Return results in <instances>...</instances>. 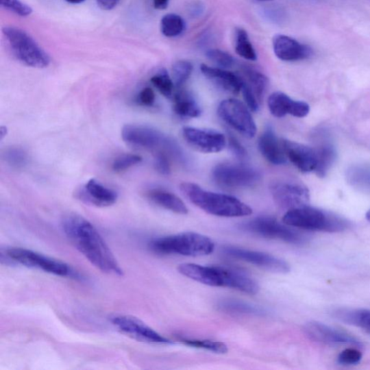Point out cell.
I'll return each mask as SVG.
<instances>
[{"label":"cell","instance_id":"cell-3","mask_svg":"<svg viewBox=\"0 0 370 370\" xmlns=\"http://www.w3.org/2000/svg\"><path fill=\"white\" fill-rule=\"evenodd\" d=\"M180 190L192 204L211 215L243 217L253 214L252 208L237 198L205 190L195 183H182Z\"/></svg>","mask_w":370,"mask_h":370},{"label":"cell","instance_id":"cell-41","mask_svg":"<svg viewBox=\"0 0 370 370\" xmlns=\"http://www.w3.org/2000/svg\"><path fill=\"white\" fill-rule=\"evenodd\" d=\"M242 92L245 101L249 110L257 112L259 110L260 101L255 92L245 83L243 82Z\"/></svg>","mask_w":370,"mask_h":370},{"label":"cell","instance_id":"cell-9","mask_svg":"<svg viewBox=\"0 0 370 370\" xmlns=\"http://www.w3.org/2000/svg\"><path fill=\"white\" fill-rule=\"evenodd\" d=\"M249 110L242 101L230 99L220 103L218 114L224 122L238 133L245 138H253L256 135L257 127Z\"/></svg>","mask_w":370,"mask_h":370},{"label":"cell","instance_id":"cell-30","mask_svg":"<svg viewBox=\"0 0 370 370\" xmlns=\"http://www.w3.org/2000/svg\"><path fill=\"white\" fill-rule=\"evenodd\" d=\"M151 82L164 97L169 99L173 97L175 86L166 69H162L154 75L151 78Z\"/></svg>","mask_w":370,"mask_h":370},{"label":"cell","instance_id":"cell-35","mask_svg":"<svg viewBox=\"0 0 370 370\" xmlns=\"http://www.w3.org/2000/svg\"><path fill=\"white\" fill-rule=\"evenodd\" d=\"M206 57L223 69H228L234 64L233 57L229 53L217 49L206 51Z\"/></svg>","mask_w":370,"mask_h":370},{"label":"cell","instance_id":"cell-8","mask_svg":"<svg viewBox=\"0 0 370 370\" xmlns=\"http://www.w3.org/2000/svg\"><path fill=\"white\" fill-rule=\"evenodd\" d=\"M6 254L10 260L25 267L41 270L62 277H71L74 275V271L67 263L31 249L10 247L6 250Z\"/></svg>","mask_w":370,"mask_h":370},{"label":"cell","instance_id":"cell-31","mask_svg":"<svg viewBox=\"0 0 370 370\" xmlns=\"http://www.w3.org/2000/svg\"><path fill=\"white\" fill-rule=\"evenodd\" d=\"M3 158L9 166L18 169L25 167L29 162L27 153L19 147L8 148L3 152Z\"/></svg>","mask_w":370,"mask_h":370},{"label":"cell","instance_id":"cell-28","mask_svg":"<svg viewBox=\"0 0 370 370\" xmlns=\"http://www.w3.org/2000/svg\"><path fill=\"white\" fill-rule=\"evenodd\" d=\"M338 317L341 320L359 326L370 334V311L365 310L341 311L338 313Z\"/></svg>","mask_w":370,"mask_h":370},{"label":"cell","instance_id":"cell-23","mask_svg":"<svg viewBox=\"0 0 370 370\" xmlns=\"http://www.w3.org/2000/svg\"><path fill=\"white\" fill-rule=\"evenodd\" d=\"M149 199L158 206L173 211L178 214H187L188 209L176 195L160 189L151 190L148 193Z\"/></svg>","mask_w":370,"mask_h":370},{"label":"cell","instance_id":"cell-39","mask_svg":"<svg viewBox=\"0 0 370 370\" xmlns=\"http://www.w3.org/2000/svg\"><path fill=\"white\" fill-rule=\"evenodd\" d=\"M169 154L164 151L155 152V167L162 175H168L171 173V164Z\"/></svg>","mask_w":370,"mask_h":370},{"label":"cell","instance_id":"cell-19","mask_svg":"<svg viewBox=\"0 0 370 370\" xmlns=\"http://www.w3.org/2000/svg\"><path fill=\"white\" fill-rule=\"evenodd\" d=\"M268 106L271 114L278 118L287 114L302 118L310 112V106L307 103L291 99L281 91L273 92L269 98Z\"/></svg>","mask_w":370,"mask_h":370},{"label":"cell","instance_id":"cell-10","mask_svg":"<svg viewBox=\"0 0 370 370\" xmlns=\"http://www.w3.org/2000/svg\"><path fill=\"white\" fill-rule=\"evenodd\" d=\"M214 181L226 188H246L254 186L260 180L258 171L243 164H221L212 173Z\"/></svg>","mask_w":370,"mask_h":370},{"label":"cell","instance_id":"cell-33","mask_svg":"<svg viewBox=\"0 0 370 370\" xmlns=\"http://www.w3.org/2000/svg\"><path fill=\"white\" fill-rule=\"evenodd\" d=\"M220 308H221L223 311L238 314H258L262 312L260 309L251 306L248 303L234 299H229L222 301L220 304Z\"/></svg>","mask_w":370,"mask_h":370},{"label":"cell","instance_id":"cell-7","mask_svg":"<svg viewBox=\"0 0 370 370\" xmlns=\"http://www.w3.org/2000/svg\"><path fill=\"white\" fill-rule=\"evenodd\" d=\"M123 140L134 147L151 151H164L169 155L180 154L174 141L160 131L151 127L138 125H127L122 130Z\"/></svg>","mask_w":370,"mask_h":370},{"label":"cell","instance_id":"cell-26","mask_svg":"<svg viewBox=\"0 0 370 370\" xmlns=\"http://www.w3.org/2000/svg\"><path fill=\"white\" fill-rule=\"evenodd\" d=\"M235 51L241 58L256 61L258 58L256 51L249 40L247 32L243 29H236L235 32Z\"/></svg>","mask_w":370,"mask_h":370},{"label":"cell","instance_id":"cell-49","mask_svg":"<svg viewBox=\"0 0 370 370\" xmlns=\"http://www.w3.org/2000/svg\"><path fill=\"white\" fill-rule=\"evenodd\" d=\"M258 1H260V2H268V1H272V0H258Z\"/></svg>","mask_w":370,"mask_h":370},{"label":"cell","instance_id":"cell-27","mask_svg":"<svg viewBox=\"0 0 370 370\" xmlns=\"http://www.w3.org/2000/svg\"><path fill=\"white\" fill-rule=\"evenodd\" d=\"M318 156V164L315 169L317 175L323 177L335 160L336 151L333 145L324 143L318 149H316Z\"/></svg>","mask_w":370,"mask_h":370},{"label":"cell","instance_id":"cell-14","mask_svg":"<svg viewBox=\"0 0 370 370\" xmlns=\"http://www.w3.org/2000/svg\"><path fill=\"white\" fill-rule=\"evenodd\" d=\"M271 192L278 205L289 210L305 206L309 200L308 188L296 182H275L271 186Z\"/></svg>","mask_w":370,"mask_h":370},{"label":"cell","instance_id":"cell-18","mask_svg":"<svg viewBox=\"0 0 370 370\" xmlns=\"http://www.w3.org/2000/svg\"><path fill=\"white\" fill-rule=\"evenodd\" d=\"M282 143L287 160L301 173L315 171L318 164L316 149L286 139L282 140Z\"/></svg>","mask_w":370,"mask_h":370},{"label":"cell","instance_id":"cell-44","mask_svg":"<svg viewBox=\"0 0 370 370\" xmlns=\"http://www.w3.org/2000/svg\"><path fill=\"white\" fill-rule=\"evenodd\" d=\"M121 0H97L98 6L103 10L114 9Z\"/></svg>","mask_w":370,"mask_h":370},{"label":"cell","instance_id":"cell-1","mask_svg":"<svg viewBox=\"0 0 370 370\" xmlns=\"http://www.w3.org/2000/svg\"><path fill=\"white\" fill-rule=\"evenodd\" d=\"M64 234L75 248L101 272L123 275V271L97 228L81 216L70 214L62 220Z\"/></svg>","mask_w":370,"mask_h":370},{"label":"cell","instance_id":"cell-45","mask_svg":"<svg viewBox=\"0 0 370 370\" xmlns=\"http://www.w3.org/2000/svg\"><path fill=\"white\" fill-rule=\"evenodd\" d=\"M169 0H153V6L157 10H163L167 8Z\"/></svg>","mask_w":370,"mask_h":370},{"label":"cell","instance_id":"cell-12","mask_svg":"<svg viewBox=\"0 0 370 370\" xmlns=\"http://www.w3.org/2000/svg\"><path fill=\"white\" fill-rule=\"evenodd\" d=\"M246 230L264 237L282 241L288 243L301 244L306 241L305 236L289 228L286 224H282L276 219L262 217L248 222Z\"/></svg>","mask_w":370,"mask_h":370},{"label":"cell","instance_id":"cell-38","mask_svg":"<svg viewBox=\"0 0 370 370\" xmlns=\"http://www.w3.org/2000/svg\"><path fill=\"white\" fill-rule=\"evenodd\" d=\"M362 358V354L356 349H347L340 353L338 361L340 364L352 365L360 363Z\"/></svg>","mask_w":370,"mask_h":370},{"label":"cell","instance_id":"cell-5","mask_svg":"<svg viewBox=\"0 0 370 370\" xmlns=\"http://www.w3.org/2000/svg\"><path fill=\"white\" fill-rule=\"evenodd\" d=\"M214 247L209 237L191 232L157 238L150 243L156 254L190 257L208 256L214 252Z\"/></svg>","mask_w":370,"mask_h":370},{"label":"cell","instance_id":"cell-24","mask_svg":"<svg viewBox=\"0 0 370 370\" xmlns=\"http://www.w3.org/2000/svg\"><path fill=\"white\" fill-rule=\"evenodd\" d=\"M173 110L176 114L187 118H196L201 115L200 106L187 91H179L174 97Z\"/></svg>","mask_w":370,"mask_h":370},{"label":"cell","instance_id":"cell-48","mask_svg":"<svg viewBox=\"0 0 370 370\" xmlns=\"http://www.w3.org/2000/svg\"><path fill=\"white\" fill-rule=\"evenodd\" d=\"M367 219L370 221V210L368 211V212L366 214Z\"/></svg>","mask_w":370,"mask_h":370},{"label":"cell","instance_id":"cell-46","mask_svg":"<svg viewBox=\"0 0 370 370\" xmlns=\"http://www.w3.org/2000/svg\"><path fill=\"white\" fill-rule=\"evenodd\" d=\"M65 1L71 4H81L85 2L86 0H65Z\"/></svg>","mask_w":370,"mask_h":370},{"label":"cell","instance_id":"cell-16","mask_svg":"<svg viewBox=\"0 0 370 370\" xmlns=\"http://www.w3.org/2000/svg\"><path fill=\"white\" fill-rule=\"evenodd\" d=\"M304 332L311 340L325 345H360V341L352 334L320 322L308 323L304 327Z\"/></svg>","mask_w":370,"mask_h":370},{"label":"cell","instance_id":"cell-29","mask_svg":"<svg viewBox=\"0 0 370 370\" xmlns=\"http://www.w3.org/2000/svg\"><path fill=\"white\" fill-rule=\"evenodd\" d=\"M186 28L184 19L177 14L170 13L164 16L161 21L162 33L166 37L173 38L182 34Z\"/></svg>","mask_w":370,"mask_h":370},{"label":"cell","instance_id":"cell-17","mask_svg":"<svg viewBox=\"0 0 370 370\" xmlns=\"http://www.w3.org/2000/svg\"><path fill=\"white\" fill-rule=\"evenodd\" d=\"M273 47L275 56L285 62L307 60L313 56V49L295 39L285 35H276L273 38Z\"/></svg>","mask_w":370,"mask_h":370},{"label":"cell","instance_id":"cell-20","mask_svg":"<svg viewBox=\"0 0 370 370\" xmlns=\"http://www.w3.org/2000/svg\"><path fill=\"white\" fill-rule=\"evenodd\" d=\"M81 201L97 207H108L114 205L117 200V193L106 187L99 181L91 179L77 193Z\"/></svg>","mask_w":370,"mask_h":370},{"label":"cell","instance_id":"cell-15","mask_svg":"<svg viewBox=\"0 0 370 370\" xmlns=\"http://www.w3.org/2000/svg\"><path fill=\"white\" fill-rule=\"evenodd\" d=\"M227 256L253 264L261 269L278 273H286L290 271L288 264L284 260L265 253L235 247L224 249Z\"/></svg>","mask_w":370,"mask_h":370},{"label":"cell","instance_id":"cell-42","mask_svg":"<svg viewBox=\"0 0 370 370\" xmlns=\"http://www.w3.org/2000/svg\"><path fill=\"white\" fill-rule=\"evenodd\" d=\"M156 101L153 90L149 87L141 90L137 98V101L144 107H151Z\"/></svg>","mask_w":370,"mask_h":370},{"label":"cell","instance_id":"cell-11","mask_svg":"<svg viewBox=\"0 0 370 370\" xmlns=\"http://www.w3.org/2000/svg\"><path fill=\"white\" fill-rule=\"evenodd\" d=\"M111 322L118 330L134 340L158 345H171L173 341L158 334L153 329L136 317L126 314L114 315Z\"/></svg>","mask_w":370,"mask_h":370},{"label":"cell","instance_id":"cell-13","mask_svg":"<svg viewBox=\"0 0 370 370\" xmlns=\"http://www.w3.org/2000/svg\"><path fill=\"white\" fill-rule=\"evenodd\" d=\"M182 136L190 147L204 153H219L226 147L227 143L225 136L210 129L184 127Z\"/></svg>","mask_w":370,"mask_h":370},{"label":"cell","instance_id":"cell-36","mask_svg":"<svg viewBox=\"0 0 370 370\" xmlns=\"http://www.w3.org/2000/svg\"><path fill=\"white\" fill-rule=\"evenodd\" d=\"M142 160V157L138 155L124 154L116 158L112 164V169L116 173H121L140 164Z\"/></svg>","mask_w":370,"mask_h":370},{"label":"cell","instance_id":"cell-4","mask_svg":"<svg viewBox=\"0 0 370 370\" xmlns=\"http://www.w3.org/2000/svg\"><path fill=\"white\" fill-rule=\"evenodd\" d=\"M283 222L287 226L317 232H340L349 227L345 219L306 205L288 210L283 217Z\"/></svg>","mask_w":370,"mask_h":370},{"label":"cell","instance_id":"cell-43","mask_svg":"<svg viewBox=\"0 0 370 370\" xmlns=\"http://www.w3.org/2000/svg\"><path fill=\"white\" fill-rule=\"evenodd\" d=\"M228 142L230 150L236 156L243 158L247 156L245 147L234 136L230 135Z\"/></svg>","mask_w":370,"mask_h":370},{"label":"cell","instance_id":"cell-2","mask_svg":"<svg viewBox=\"0 0 370 370\" xmlns=\"http://www.w3.org/2000/svg\"><path fill=\"white\" fill-rule=\"evenodd\" d=\"M178 271L189 279L210 286L228 287L249 295H256L259 291V286L253 278L232 268L182 263L179 266Z\"/></svg>","mask_w":370,"mask_h":370},{"label":"cell","instance_id":"cell-32","mask_svg":"<svg viewBox=\"0 0 370 370\" xmlns=\"http://www.w3.org/2000/svg\"><path fill=\"white\" fill-rule=\"evenodd\" d=\"M193 71L192 63L186 60L175 62L173 67V80L175 88H181L190 78Z\"/></svg>","mask_w":370,"mask_h":370},{"label":"cell","instance_id":"cell-6","mask_svg":"<svg viewBox=\"0 0 370 370\" xmlns=\"http://www.w3.org/2000/svg\"><path fill=\"white\" fill-rule=\"evenodd\" d=\"M12 55L21 63L34 69H46L51 59L47 53L25 31L6 26L3 29Z\"/></svg>","mask_w":370,"mask_h":370},{"label":"cell","instance_id":"cell-21","mask_svg":"<svg viewBox=\"0 0 370 370\" xmlns=\"http://www.w3.org/2000/svg\"><path fill=\"white\" fill-rule=\"evenodd\" d=\"M258 148L262 156L273 165H282L287 161L282 143L277 138L271 127L264 130L260 136Z\"/></svg>","mask_w":370,"mask_h":370},{"label":"cell","instance_id":"cell-34","mask_svg":"<svg viewBox=\"0 0 370 370\" xmlns=\"http://www.w3.org/2000/svg\"><path fill=\"white\" fill-rule=\"evenodd\" d=\"M181 341L184 345L188 346L207 349L218 354H225L228 352V348L225 343L219 341L195 339H182Z\"/></svg>","mask_w":370,"mask_h":370},{"label":"cell","instance_id":"cell-47","mask_svg":"<svg viewBox=\"0 0 370 370\" xmlns=\"http://www.w3.org/2000/svg\"><path fill=\"white\" fill-rule=\"evenodd\" d=\"M7 128L5 127H1L0 128V136H1V139L6 136Z\"/></svg>","mask_w":370,"mask_h":370},{"label":"cell","instance_id":"cell-25","mask_svg":"<svg viewBox=\"0 0 370 370\" xmlns=\"http://www.w3.org/2000/svg\"><path fill=\"white\" fill-rule=\"evenodd\" d=\"M241 75L240 76L243 82L253 90L259 101L261 102L269 86L268 77L265 75L247 67L242 69Z\"/></svg>","mask_w":370,"mask_h":370},{"label":"cell","instance_id":"cell-22","mask_svg":"<svg viewBox=\"0 0 370 370\" xmlns=\"http://www.w3.org/2000/svg\"><path fill=\"white\" fill-rule=\"evenodd\" d=\"M201 71L210 82L233 95L239 94L242 90L243 82L239 75L225 69L210 67L205 64H201Z\"/></svg>","mask_w":370,"mask_h":370},{"label":"cell","instance_id":"cell-40","mask_svg":"<svg viewBox=\"0 0 370 370\" xmlns=\"http://www.w3.org/2000/svg\"><path fill=\"white\" fill-rule=\"evenodd\" d=\"M349 177L352 183L359 186L370 188V170L356 169L351 171Z\"/></svg>","mask_w":370,"mask_h":370},{"label":"cell","instance_id":"cell-37","mask_svg":"<svg viewBox=\"0 0 370 370\" xmlns=\"http://www.w3.org/2000/svg\"><path fill=\"white\" fill-rule=\"evenodd\" d=\"M0 4L5 9L21 17H27L33 12L28 5L23 3L21 0H0Z\"/></svg>","mask_w":370,"mask_h":370}]
</instances>
